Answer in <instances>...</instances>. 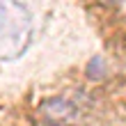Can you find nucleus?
<instances>
[{"label":"nucleus","mask_w":126,"mask_h":126,"mask_svg":"<svg viewBox=\"0 0 126 126\" xmlns=\"http://www.w3.org/2000/svg\"><path fill=\"white\" fill-rule=\"evenodd\" d=\"M34 23L30 7L16 0H0V60H16L32 41Z\"/></svg>","instance_id":"obj_1"},{"label":"nucleus","mask_w":126,"mask_h":126,"mask_svg":"<svg viewBox=\"0 0 126 126\" xmlns=\"http://www.w3.org/2000/svg\"><path fill=\"white\" fill-rule=\"evenodd\" d=\"M87 76L90 78H103L106 76V60L101 55H94L90 62H87Z\"/></svg>","instance_id":"obj_2"}]
</instances>
